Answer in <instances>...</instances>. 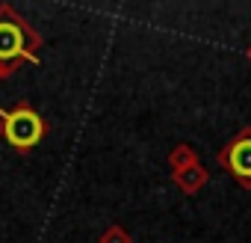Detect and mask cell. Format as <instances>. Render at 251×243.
<instances>
[{
	"mask_svg": "<svg viewBox=\"0 0 251 243\" xmlns=\"http://www.w3.org/2000/svg\"><path fill=\"white\" fill-rule=\"evenodd\" d=\"M21 62H39V36L12 6H0V65L18 68Z\"/></svg>",
	"mask_w": 251,
	"mask_h": 243,
	"instance_id": "obj_1",
	"label": "cell"
},
{
	"mask_svg": "<svg viewBox=\"0 0 251 243\" xmlns=\"http://www.w3.org/2000/svg\"><path fill=\"white\" fill-rule=\"evenodd\" d=\"M0 134L12 149H33L45 137V122L36 110L30 107H15V110H0Z\"/></svg>",
	"mask_w": 251,
	"mask_h": 243,
	"instance_id": "obj_2",
	"label": "cell"
},
{
	"mask_svg": "<svg viewBox=\"0 0 251 243\" xmlns=\"http://www.w3.org/2000/svg\"><path fill=\"white\" fill-rule=\"evenodd\" d=\"M219 163H222L245 190H251V128H242V131L219 152Z\"/></svg>",
	"mask_w": 251,
	"mask_h": 243,
	"instance_id": "obj_3",
	"label": "cell"
},
{
	"mask_svg": "<svg viewBox=\"0 0 251 243\" xmlns=\"http://www.w3.org/2000/svg\"><path fill=\"white\" fill-rule=\"evenodd\" d=\"M175 184H177L186 196H195V193L207 184V169H204L201 163H192V166L175 172Z\"/></svg>",
	"mask_w": 251,
	"mask_h": 243,
	"instance_id": "obj_4",
	"label": "cell"
},
{
	"mask_svg": "<svg viewBox=\"0 0 251 243\" xmlns=\"http://www.w3.org/2000/svg\"><path fill=\"white\" fill-rule=\"evenodd\" d=\"M192 163H201V160H198V154H195V149H192L189 143H180V146L172 149V154H169L172 172H180V169H186V166H192Z\"/></svg>",
	"mask_w": 251,
	"mask_h": 243,
	"instance_id": "obj_5",
	"label": "cell"
},
{
	"mask_svg": "<svg viewBox=\"0 0 251 243\" xmlns=\"http://www.w3.org/2000/svg\"><path fill=\"white\" fill-rule=\"evenodd\" d=\"M98 243H133V240H130V234L124 231L121 225H109V228L100 234V240H98Z\"/></svg>",
	"mask_w": 251,
	"mask_h": 243,
	"instance_id": "obj_6",
	"label": "cell"
},
{
	"mask_svg": "<svg viewBox=\"0 0 251 243\" xmlns=\"http://www.w3.org/2000/svg\"><path fill=\"white\" fill-rule=\"evenodd\" d=\"M15 68H6V65H0V77H6V74H12Z\"/></svg>",
	"mask_w": 251,
	"mask_h": 243,
	"instance_id": "obj_7",
	"label": "cell"
},
{
	"mask_svg": "<svg viewBox=\"0 0 251 243\" xmlns=\"http://www.w3.org/2000/svg\"><path fill=\"white\" fill-rule=\"evenodd\" d=\"M248 57H251V48H248Z\"/></svg>",
	"mask_w": 251,
	"mask_h": 243,
	"instance_id": "obj_8",
	"label": "cell"
}]
</instances>
